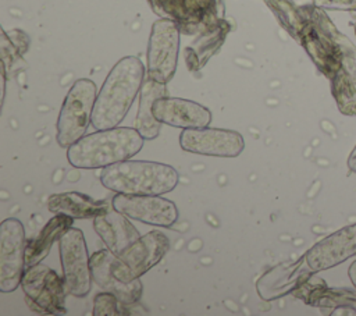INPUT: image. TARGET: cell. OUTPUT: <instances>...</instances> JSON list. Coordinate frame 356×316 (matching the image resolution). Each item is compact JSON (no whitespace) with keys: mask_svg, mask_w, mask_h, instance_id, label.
<instances>
[{"mask_svg":"<svg viewBox=\"0 0 356 316\" xmlns=\"http://www.w3.org/2000/svg\"><path fill=\"white\" fill-rule=\"evenodd\" d=\"M170 249V239L161 231H150L139 237L120 256L111 270L122 283H131L156 266Z\"/></svg>","mask_w":356,"mask_h":316,"instance_id":"cell-7","label":"cell"},{"mask_svg":"<svg viewBox=\"0 0 356 316\" xmlns=\"http://www.w3.org/2000/svg\"><path fill=\"white\" fill-rule=\"evenodd\" d=\"M331 81V93L338 110L345 116L356 117V81L352 79L343 68L337 71Z\"/></svg>","mask_w":356,"mask_h":316,"instance_id":"cell-21","label":"cell"},{"mask_svg":"<svg viewBox=\"0 0 356 316\" xmlns=\"http://www.w3.org/2000/svg\"><path fill=\"white\" fill-rule=\"evenodd\" d=\"M145 143L136 128L115 127L83 135L67 149V159L76 168H104L132 159Z\"/></svg>","mask_w":356,"mask_h":316,"instance_id":"cell-2","label":"cell"},{"mask_svg":"<svg viewBox=\"0 0 356 316\" xmlns=\"http://www.w3.org/2000/svg\"><path fill=\"white\" fill-rule=\"evenodd\" d=\"M25 228L18 219L10 217L0 224V291L11 292L21 285L26 269Z\"/></svg>","mask_w":356,"mask_h":316,"instance_id":"cell-10","label":"cell"},{"mask_svg":"<svg viewBox=\"0 0 356 316\" xmlns=\"http://www.w3.org/2000/svg\"><path fill=\"white\" fill-rule=\"evenodd\" d=\"M348 168L352 173H356V146L353 148V150L350 152V155L348 157Z\"/></svg>","mask_w":356,"mask_h":316,"instance_id":"cell-26","label":"cell"},{"mask_svg":"<svg viewBox=\"0 0 356 316\" xmlns=\"http://www.w3.org/2000/svg\"><path fill=\"white\" fill-rule=\"evenodd\" d=\"M96 96L93 81L81 78L74 82L63 102L56 124V139L61 148H70L86 134L89 124H92Z\"/></svg>","mask_w":356,"mask_h":316,"instance_id":"cell-5","label":"cell"},{"mask_svg":"<svg viewBox=\"0 0 356 316\" xmlns=\"http://www.w3.org/2000/svg\"><path fill=\"white\" fill-rule=\"evenodd\" d=\"M179 26L170 18L157 19L152 25L147 45V78L167 84L177 68L179 50Z\"/></svg>","mask_w":356,"mask_h":316,"instance_id":"cell-8","label":"cell"},{"mask_svg":"<svg viewBox=\"0 0 356 316\" xmlns=\"http://www.w3.org/2000/svg\"><path fill=\"white\" fill-rule=\"evenodd\" d=\"M313 4L324 10L356 11V0H313Z\"/></svg>","mask_w":356,"mask_h":316,"instance_id":"cell-25","label":"cell"},{"mask_svg":"<svg viewBox=\"0 0 356 316\" xmlns=\"http://www.w3.org/2000/svg\"><path fill=\"white\" fill-rule=\"evenodd\" d=\"M352 25H353V28H355V33H356V21H355Z\"/></svg>","mask_w":356,"mask_h":316,"instance_id":"cell-28","label":"cell"},{"mask_svg":"<svg viewBox=\"0 0 356 316\" xmlns=\"http://www.w3.org/2000/svg\"><path fill=\"white\" fill-rule=\"evenodd\" d=\"M338 43L342 53V68L356 81V47L342 32L338 33Z\"/></svg>","mask_w":356,"mask_h":316,"instance_id":"cell-24","label":"cell"},{"mask_svg":"<svg viewBox=\"0 0 356 316\" xmlns=\"http://www.w3.org/2000/svg\"><path fill=\"white\" fill-rule=\"evenodd\" d=\"M300 10L305 22L298 40L314 65L327 78H332L342 68V53L338 43L339 31L324 8L313 4L300 7Z\"/></svg>","mask_w":356,"mask_h":316,"instance_id":"cell-4","label":"cell"},{"mask_svg":"<svg viewBox=\"0 0 356 316\" xmlns=\"http://www.w3.org/2000/svg\"><path fill=\"white\" fill-rule=\"evenodd\" d=\"M182 150L217 157H236L245 148L242 135L221 128H185L179 135Z\"/></svg>","mask_w":356,"mask_h":316,"instance_id":"cell-11","label":"cell"},{"mask_svg":"<svg viewBox=\"0 0 356 316\" xmlns=\"http://www.w3.org/2000/svg\"><path fill=\"white\" fill-rule=\"evenodd\" d=\"M124 303L120 302V299L108 292V291H103L100 294H97L95 297L93 301V316H115V315H121V306Z\"/></svg>","mask_w":356,"mask_h":316,"instance_id":"cell-23","label":"cell"},{"mask_svg":"<svg viewBox=\"0 0 356 316\" xmlns=\"http://www.w3.org/2000/svg\"><path fill=\"white\" fill-rule=\"evenodd\" d=\"M348 276H349V278H350L353 287L356 288V260L349 266V269H348Z\"/></svg>","mask_w":356,"mask_h":316,"instance_id":"cell-27","label":"cell"},{"mask_svg":"<svg viewBox=\"0 0 356 316\" xmlns=\"http://www.w3.org/2000/svg\"><path fill=\"white\" fill-rule=\"evenodd\" d=\"M356 255V223L342 227L338 231L314 244L305 256L312 271H321L335 267Z\"/></svg>","mask_w":356,"mask_h":316,"instance_id":"cell-13","label":"cell"},{"mask_svg":"<svg viewBox=\"0 0 356 316\" xmlns=\"http://www.w3.org/2000/svg\"><path fill=\"white\" fill-rule=\"evenodd\" d=\"M293 295L305 303L317 308H348L356 309V292L348 288H328L324 281L318 284L306 281L293 291Z\"/></svg>","mask_w":356,"mask_h":316,"instance_id":"cell-18","label":"cell"},{"mask_svg":"<svg viewBox=\"0 0 356 316\" xmlns=\"http://www.w3.org/2000/svg\"><path fill=\"white\" fill-rule=\"evenodd\" d=\"M145 81V67L135 56L121 58L106 77L93 106L95 129L115 128L125 118Z\"/></svg>","mask_w":356,"mask_h":316,"instance_id":"cell-1","label":"cell"},{"mask_svg":"<svg viewBox=\"0 0 356 316\" xmlns=\"http://www.w3.org/2000/svg\"><path fill=\"white\" fill-rule=\"evenodd\" d=\"M177 170L168 164L147 160H124L107 166L100 173V182L115 193L163 195L178 184Z\"/></svg>","mask_w":356,"mask_h":316,"instance_id":"cell-3","label":"cell"},{"mask_svg":"<svg viewBox=\"0 0 356 316\" xmlns=\"http://www.w3.org/2000/svg\"><path fill=\"white\" fill-rule=\"evenodd\" d=\"M111 206L131 220L159 227H171L178 219L175 203L160 195L117 193Z\"/></svg>","mask_w":356,"mask_h":316,"instance_id":"cell-12","label":"cell"},{"mask_svg":"<svg viewBox=\"0 0 356 316\" xmlns=\"http://www.w3.org/2000/svg\"><path fill=\"white\" fill-rule=\"evenodd\" d=\"M167 96L165 84H160L147 78L143 81L140 88L139 109L135 118V128L145 138V141H152L159 136L161 123L157 121L152 113V104L157 97Z\"/></svg>","mask_w":356,"mask_h":316,"instance_id":"cell-20","label":"cell"},{"mask_svg":"<svg viewBox=\"0 0 356 316\" xmlns=\"http://www.w3.org/2000/svg\"><path fill=\"white\" fill-rule=\"evenodd\" d=\"M152 113L157 121L177 128H204L211 121L207 107L181 97L161 96L152 104Z\"/></svg>","mask_w":356,"mask_h":316,"instance_id":"cell-14","label":"cell"},{"mask_svg":"<svg viewBox=\"0 0 356 316\" xmlns=\"http://www.w3.org/2000/svg\"><path fill=\"white\" fill-rule=\"evenodd\" d=\"M25 302L31 310L42 315H65L67 288L63 276L43 263L25 269L21 278Z\"/></svg>","mask_w":356,"mask_h":316,"instance_id":"cell-6","label":"cell"},{"mask_svg":"<svg viewBox=\"0 0 356 316\" xmlns=\"http://www.w3.org/2000/svg\"><path fill=\"white\" fill-rule=\"evenodd\" d=\"M352 15H353V18H356V11H352Z\"/></svg>","mask_w":356,"mask_h":316,"instance_id":"cell-29","label":"cell"},{"mask_svg":"<svg viewBox=\"0 0 356 316\" xmlns=\"http://www.w3.org/2000/svg\"><path fill=\"white\" fill-rule=\"evenodd\" d=\"M93 228L115 256H120L140 237L136 227L128 220V217L114 207H110L106 213L96 216L93 219Z\"/></svg>","mask_w":356,"mask_h":316,"instance_id":"cell-16","label":"cell"},{"mask_svg":"<svg viewBox=\"0 0 356 316\" xmlns=\"http://www.w3.org/2000/svg\"><path fill=\"white\" fill-rule=\"evenodd\" d=\"M270 6L285 29L298 40L305 22L300 7H296L291 0H271Z\"/></svg>","mask_w":356,"mask_h":316,"instance_id":"cell-22","label":"cell"},{"mask_svg":"<svg viewBox=\"0 0 356 316\" xmlns=\"http://www.w3.org/2000/svg\"><path fill=\"white\" fill-rule=\"evenodd\" d=\"M115 255L108 249H100L90 255V273L93 283L103 291L114 294L124 305L136 303L142 297V281L139 278L131 283H122L118 280L113 270V262Z\"/></svg>","mask_w":356,"mask_h":316,"instance_id":"cell-15","label":"cell"},{"mask_svg":"<svg viewBox=\"0 0 356 316\" xmlns=\"http://www.w3.org/2000/svg\"><path fill=\"white\" fill-rule=\"evenodd\" d=\"M47 207L53 214H65L75 219H95L106 213L111 206L104 200H95L81 192L53 193Z\"/></svg>","mask_w":356,"mask_h":316,"instance_id":"cell-17","label":"cell"},{"mask_svg":"<svg viewBox=\"0 0 356 316\" xmlns=\"http://www.w3.org/2000/svg\"><path fill=\"white\" fill-rule=\"evenodd\" d=\"M74 219L65 214H54L44 227L39 231V234L26 242L25 251V264L26 267L39 263L44 259L53 244L60 241V238L72 227Z\"/></svg>","mask_w":356,"mask_h":316,"instance_id":"cell-19","label":"cell"},{"mask_svg":"<svg viewBox=\"0 0 356 316\" xmlns=\"http://www.w3.org/2000/svg\"><path fill=\"white\" fill-rule=\"evenodd\" d=\"M58 249L67 292L76 298L86 297L93 280L90 273V258L82 230L71 227L60 238Z\"/></svg>","mask_w":356,"mask_h":316,"instance_id":"cell-9","label":"cell"}]
</instances>
